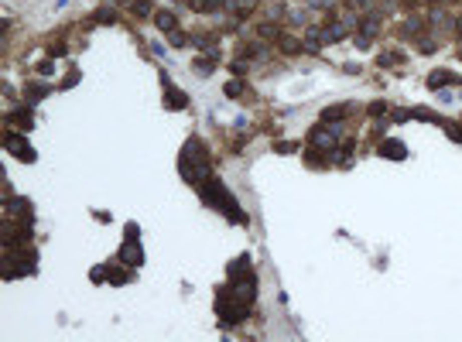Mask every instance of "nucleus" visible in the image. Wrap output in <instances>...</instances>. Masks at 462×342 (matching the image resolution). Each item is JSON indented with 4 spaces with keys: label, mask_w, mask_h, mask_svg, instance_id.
Instances as JSON below:
<instances>
[{
    "label": "nucleus",
    "mask_w": 462,
    "mask_h": 342,
    "mask_svg": "<svg viewBox=\"0 0 462 342\" xmlns=\"http://www.w3.org/2000/svg\"><path fill=\"white\" fill-rule=\"evenodd\" d=\"M346 113H349V106H343V103H339V106H329V110H322V120H326V123H336V120H343Z\"/></svg>",
    "instance_id": "15"
},
{
    "label": "nucleus",
    "mask_w": 462,
    "mask_h": 342,
    "mask_svg": "<svg viewBox=\"0 0 462 342\" xmlns=\"http://www.w3.org/2000/svg\"><path fill=\"white\" fill-rule=\"evenodd\" d=\"M168 41H172L175 48H182V45H189V35H185V31H178V28H175V31H168Z\"/></svg>",
    "instance_id": "20"
},
{
    "label": "nucleus",
    "mask_w": 462,
    "mask_h": 342,
    "mask_svg": "<svg viewBox=\"0 0 462 342\" xmlns=\"http://www.w3.org/2000/svg\"><path fill=\"white\" fill-rule=\"evenodd\" d=\"M216 311H219V318H223V328H233L236 322L247 318L250 304L243 301V298L233 291V284H230V287H219V291H216Z\"/></svg>",
    "instance_id": "3"
},
{
    "label": "nucleus",
    "mask_w": 462,
    "mask_h": 342,
    "mask_svg": "<svg viewBox=\"0 0 462 342\" xmlns=\"http://www.w3.org/2000/svg\"><path fill=\"white\" fill-rule=\"evenodd\" d=\"M377 31H380V14H366L363 31L356 35V45H360V48H366V45H370V38H373Z\"/></svg>",
    "instance_id": "8"
},
{
    "label": "nucleus",
    "mask_w": 462,
    "mask_h": 342,
    "mask_svg": "<svg viewBox=\"0 0 462 342\" xmlns=\"http://www.w3.org/2000/svg\"><path fill=\"white\" fill-rule=\"evenodd\" d=\"M421 31V21H414V18H407L404 21V28H401V38H414Z\"/></svg>",
    "instance_id": "18"
},
{
    "label": "nucleus",
    "mask_w": 462,
    "mask_h": 342,
    "mask_svg": "<svg viewBox=\"0 0 462 342\" xmlns=\"http://www.w3.org/2000/svg\"><path fill=\"white\" fill-rule=\"evenodd\" d=\"M288 151H294V144H288V140H281V144H277V154H288Z\"/></svg>",
    "instance_id": "30"
},
{
    "label": "nucleus",
    "mask_w": 462,
    "mask_h": 342,
    "mask_svg": "<svg viewBox=\"0 0 462 342\" xmlns=\"http://www.w3.org/2000/svg\"><path fill=\"white\" fill-rule=\"evenodd\" d=\"M134 14H137V18H147V14H151V0H137Z\"/></svg>",
    "instance_id": "21"
},
{
    "label": "nucleus",
    "mask_w": 462,
    "mask_h": 342,
    "mask_svg": "<svg viewBox=\"0 0 462 342\" xmlns=\"http://www.w3.org/2000/svg\"><path fill=\"white\" fill-rule=\"evenodd\" d=\"M380 157H390V161H404L407 157V147L397 140V137H387L384 144H380Z\"/></svg>",
    "instance_id": "7"
},
{
    "label": "nucleus",
    "mask_w": 462,
    "mask_h": 342,
    "mask_svg": "<svg viewBox=\"0 0 462 342\" xmlns=\"http://www.w3.org/2000/svg\"><path fill=\"white\" fill-rule=\"evenodd\" d=\"M195 45H199V48H209V45H212V38H209V35H195Z\"/></svg>",
    "instance_id": "29"
},
{
    "label": "nucleus",
    "mask_w": 462,
    "mask_h": 342,
    "mask_svg": "<svg viewBox=\"0 0 462 342\" xmlns=\"http://www.w3.org/2000/svg\"><path fill=\"white\" fill-rule=\"evenodd\" d=\"M260 35H264V38H270V41H274V38H281L277 24H260Z\"/></svg>",
    "instance_id": "23"
},
{
    "label": "nucleus",
    "mask_w": 462,
    "mask_h": 342,
    "mask_svg": "<svg viewBox=\"0 0 462 342\" xmlns=\"http://www.w3.org/2000/svg\"><path fill=\"white\" fill-rule=\"evenodd\" d=\"M370 113H373V116H384L387 113V103H380V99H377V103H370Z\"/></svg>",
    "instance_id": "26"
},
{
    "label": "nucleus",
    "mask_w": 462,
    "mask_h": 342,
    "mask_svg": "<svg viewBox=\"0 0 462 342\" xmlns=\"http://www.w3.org/2000/svg\"><path fill=\"white\" fill-rule=\"evenodd\" d=\"M343 38H346V24H329V28H322V41H326V45L343 41Z\"/></svg>",
    "instance_id": "9"
},
{
    "label": "nucleus",
    "mask_w": 462,
    "mask_h": 342,
    "mask_svg": "<svg viewBox=\"0 0 462 342\" xmlns=\"http://www.w3.org/2000/svg\"><path fill=\"white\" fill-rule=\"evenodd\" d=\"M455 82H459V76H455V72H448V69H435V72L428 76V86H431L435 93H442V89L455 86Z\"/></svg>",
    "instance_id": "5"
},
{
    "label": "nucleus",
    "mask_w": 462,
    "mask_h": 342,
    "mask_svg": "<svg viewBox=\"0 0 462 342\" xmlns=\"http://www.w3.org/2000/svg\"><path fill=\"white\" fill-rule=\"evenodd\" d=\"M195 11H202V14H212V11H219L223 7V0H192Z\"/></svg>",
    "instance_id": "17"
},
{
    "label": "nucleus",
    "mask_w": 462,
    "mask_h": 342,
    "mask_svg": "<svg viewBox=\"0 0 462 342\" xmlns=\"http://www.w3.org/2000/svg\"><path fill=\"white\" fill-rule=\"evenodd\" d=\"M165 93H168V110H182V106H189V96L178 93L175 86H165Z\"/></svg>",
    "instance_id": "10"
},
{
    "label": "nucleus",
    "mask_w": 462,
    "mask_h": 342,
    "mask_svg": "<svg viewBox=\"0 0 462 342\" xmlns=\"http://www.w3.org/2000/svg\"><path fill=\"white\" fill-rule=\"evenodd\" d=\"M206 55H209V58H199V62H195V69H199L202 76H209L212 69H216V62H219V55H216V52H206Z\"/></svg>",
    "instance_id": "16"
},
{
    "label": "nucleus",
    "mask_w": 462,
    "mask_h": 342,
    "mask_svg": "<svg viewBox=\"0 0 462 342\" xmlns=\"http://www.w3.org/2000/svg\"><path fill=\"white\" fill-rule=\"evenodd\" d=\"M41 96H48V86H45V82H35V86L24 89V99H28V103H38Z\"/></svg>",
    "instance_id": "14"
},
{
    "label": "nucleus",
    "mask_w": 462,
    "mask_h": 342,
    "mask_svg": "<svg viewBox=\"0 0 462 342\" xmlns=\"http://www.w3.org/2000/svg\"><path fill=\"white\" fill-rule=\"evenodd\" d=\"M240 93H243V86H240V82H226V96H230V99H236Z\"/></svg>",
    "instance_id": "25"
},
{
    "label": "nucleus",
    "mask_w": 462,
    "mask_h": 342,
    "mask_svg": "<svg viewBox=\"0 0 462 342\" xmlns=\"http://www.w3.org/2000/svg\"><path fill=\"white\" fill-rule=\"evenodd\" d=\"M199 192H202V199L209 202L212 209H219V212H226L230 216V223H236V226H247L250 219H247V212L236 206V199H233L230 192L223 189V182H216V178H209L206 185H199Z\"/></svg>",
    "instance_id": "2"
},
{
    "label": "nucleus",
    "mask_w": 462,
    "mask_h": 342,
    "mask_svg": "<svg viewBox=\"0 0 462 342\" xmlns=\"http://www.w3.org/2000/svg\"><path fill=\"white\" fill-rule=\"evenodd\" d=\"M455 31H459V35H462V18H459V21H455Z\"/></svg>",
    "instance_id": "31"
},
{
    "label": "nucleus",
    "mask_w": 462,
    "mask_h": 342,
    "mask_svg": "<svg viewBox=\"0 0 462 342\" xmlns=\"http://www.w3.org/2000/svg\"><path fill=\"white\" fill-rule=\"evenodd\" d=\"M377 62H380V65H397V62H401V52H387V55H380Z\"/></svg>",
    "instance_id": "24"
},
{
    "label": "nucleus",
    "mask_w": 462,
    "mask_h": 342,
    "mask_svg": "<svg viewBox=\"0 0 462 342\" xmlns=\"http://www.w3.org/2000/svg\"><path fill=\"white\" fill-rule=\"evenodd\" d=\"M93 21H96V24H113V21H116V14L110 11V7H99L96 14H93Z\"/></svg>",
    "instance_id": "19"
},
{
    "label": "nucleus",
    "mask_w": 462,
    "mask_h": 342,
    "mask_svg": "<svg viewBox=\"0 0 462 342\" xmlns=\"http://www.w3.org/2000/svg\"><path fill=\"white\" fill-rule=\"evenodd\" d=\"M120 257H123V264H140V260H144V253H140V250H137L134 247V243H127V247H123V250H120Z\"/></svg>",
    "instance_id": "12"
},
{
    "label": "nucleus",
    "mask_w": 462,
    "mask_h": 342,
    "mask_svg": "<svg viewBox=\"0 0 462 342\" xmlns=\"http://www.w3.org/2000/svg\"><path fill=\"white\" fill-rule=\"evenodd\" d=\"M4 147H7V151H14L21 161H35V151H31V147L21 140L18 133H7V137H4Z\"/></svg>",
    "instance_id": "6"
},
{
    "label": "nucleus",
    "mask_w": 462,
    "mask_h": 342,
    "mask_svg": "<svg viewBox=\"0 0 462 342\" xmlns=\"http://www.w3.org/2000/svg\"><path fill=\"white\" fill-rule=\"evenodd\" d=\"M52 69H55V62H52V58H45V62H38V72H41V76H48Z\"/></svg>",
    "instance_id": "27"
},
{
    "label": "nucleus",
    "mask_w": 462,
    "mask_h": 342,
    "mask_svg": "<svg viewBox=\"0 0 462 342\" xmlns=\"http://www.w3.org/2000/svg\"><path fill=\"white\" fill-rule=\"evenodd\" d=\"M308 137H312V144H315V147H326V151H332V147L339 144V140H336V137H339V130H336V127H329V130L315 127V130L308 133Z\"/></svg>",
    "instance_id": "4"
},
{
    "label": "nucleus",
    "mask_w": 462,
    "mask_h": 342,
    "mask_svg": "<svg viewBox=\"0 0 462 342\" xmlns=\"http://www.w3.org/2000/svg\"><path fill=\"white\" fill-rule=\"evenodd\" d=\"M110 281H113V284H127V281H130V270H110Z\"/></svg>",
    "instance_id": "22"
},
{
    "label": "nucleus",
    "mask_w": 462,
    "mask_h": 342,
    "mask_svg": "<svg viewBox=\"0 0 462 342\" xmlns=\"http://www.w3.org/2000/svg\"><path fill=\"white\" fill-rule=\"evenodd\" d=\"M281 48H284V52H301V45H298V41H291V38L281 41Z\"/></svg>",
    "instance_id": "28"
},
{
    "label": "nucleus",
    "mask_w": 462,
    "mask_h": 342,
    "mask_svg": "<svg viewBox=\"0 0 462 342\" xmlns=\"http://www.w3.org/2000/svg\"><path fill=\"white\" fill-rule=\"evenodd\" d=\"M7 123H14V127H24V130H31V127H35V116L28 113V110H18V113H7Z\"/></svg>",
    "instance_id": "11"
},
{
    "label": "nucleus",
    "mask_w": 462,
    "mask_h": 342,
    "mask_svg": "<svg viewBox=\"0 0 462 342\" xmlns=\"http://www.w3.org/2000/svg\"><path fill=\"white\" fill-rule=\"evenodd\" d=\"M178 164H182V178L189 182V185H206L212 178V164H209V151L199 144V140H189L185 147H182V157H178Z\"/></svg>",
    "instance_id": "1"
},
{
    "label": "nucleus",
    "mask_w": 462,
    "mask_h": 342,
    "mask_svg": "<svg viewBox=\"0 0 462 342\" xmlns=\"http://www.w3.org/2000/svg\"><path fill=\"white\" fill-rule=\"evenodd\" d=\"M154 21H158L161 31H175V28H178V21H175L172 11H158V18H154Z\"/></svg>",
    "instance_id": "13"
}]
</instances>
